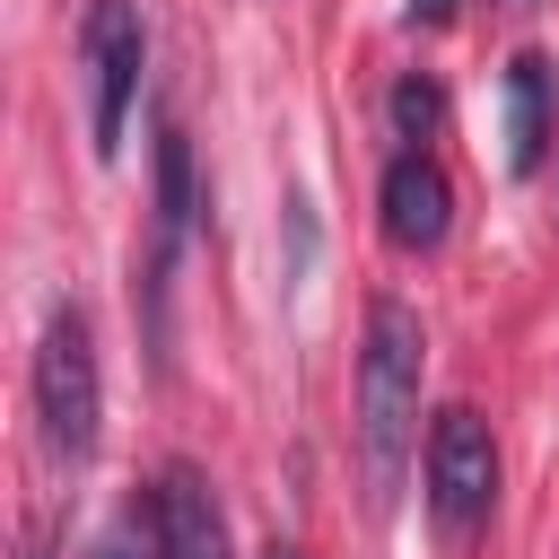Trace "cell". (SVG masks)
<instances>
[{"mask_svg": "<svg viewBox=\"0 0 559 559\" xmlns=\"http://www.w3.org/2000/svg\"><path fill=\"white\" fill-rule=\"evenodd\" d=\"M419 367H428L419 314L402 297H376L367 306V349H358V463H367V507L376 515H393V498L411 480V454H419Z\"/></svg>", "mask_w": 559, "mask_h": 559, "instance_id": "1", "label": "cell"}, {"mask_svg": "<svg viewBox=\"0 0 559 559\" xmlns=\"http://www.w3.org/2000/svg\"><path fill=\"white\" fill-rule=\"evenodd\" d=\"M35 419H44V445L52 463H87L96 454V428H105V384H96V341H87V314L79 306H52L44 341H35Z\"/></svg>", "mask_w": 559, "mask_h": 559, "instance_id": "2", "label": "cell"}, {"mask_svg": "<svg viewBox=\"0 0 559 559\" xmlns=\"http://www.w3.org/2000/svg\"><path fill=\"white\" fill-rule=\"evenodd\" d=\"M79 52H87V148L114 157L122 148V122H131V96H140V70H148L140 9L131 0H87Z\"/></svg>", "mask_w": 559, "mask_h": 559, "instance_id": "3", "label": "cell"}, {"mask_svg": "<svg viewBox=\"0 0 559 559\" xmlns=\"http://www.w3.org/2000/svg\"><path fill=\"white\" fill-rule=\"evenodd\" d=\"M489 507H498V437L480 411L454 402L428 419V515L445 533H472Z\"/></svg>", "mask_w": 559, "mask_h": 559, "instance_id": "4", "label": "cell"}, {"mask_svg": "<svg viewBox=\"0 0 559 559\" xmlns=\"http://www.w3.org/2000/svg\"><path fill=\"white\" fill-rule=\"evenodd\" d=\"M148 533H157V559H236L227 507H218V489H210L192 463H166V472H157V489H148Z\"/></svg>", "mask_w": 559, "mask_h": 559, "instance_id": "5", "label": "cell"}, {"mask_svg": "<svg viewBox=\"0 0 559 559\" xmlns=\"http://www.w3.org/2000/svg\"><path fill=\"white\" fill-rule=\"evenodd\" d=\"M376 210H384V236L402 253H437L445 227H454V183H445V166L428 148H402L384 166V183H376Z\"/></svg>", "mask_w": 559, "mask_h": 559, "instance_id": "6", "label": "cell"}, {"mask_svg": "<svg viewBox=\"0 0 559 559\" xmlns=\"http://www.w3.org/2000/svg\"><path fill=\"white\" fill-rule=\"evenodd\" d=\"M550 148V61L542 52H515L507 61V166L533 175Z\"/></svg>", "mask_w": 559, "mask_h": 559, "instance_id": "7", "label": "cell"}, {"mask_svg": "<svg viewBox=\"0 0 559 559\" xmlns=\"http://www.w3.org/2000/svg\"><path fill=\"white\" fill-rule=\"evenodd\" d=\"M192 210H201V201H192V140L166 122V131H157V253H148V280H166V262H175Z\"/></svg>", "mask_w": 559, "mask_h": 559, "instance_id": "8", "label": "cell"}, {"mask_svg": "<svg viewBox=\"0 0 559 559\" xmlns=\"http://www.w3.org/2000/svg\"><path fill=\"white\" fill-rule=\"evenodd\" d=\"M437 114H445V105H437V87H428V79H402V87H393V131H402L411 148H428Z\"/></svg>", "mask_w": 559, "mask_h": 559, "instance_id": "9", "label": "cell"}, {"mask_svg": "<svg viewBox=\"0 0 559 559\" xmlns=\"http://www.w3.org/2000/svg\"><path fill=\"white\" fill-rule=\"evenodd\" d=\"M411 17H454V0H411Z\"/></svg>", "mask_w": 559, "mask_h": 559, "instance_id": "10", "label": "cell"}, {"mask_svg": "<svg viewBox=\"0 0 559 559\" xmlns=\"http://www.w3.org/2000/svg\"><path fill=\"white\" fill-rule=\"evenodd\" d=\"M96 559H131V550H122V542H105V550H96Z\"/></svg>", "mask_w": 559, "mask_h": 559, "instance_id": "11", "label": "cell"}, {"mask_svg": "<svg viewBox=\"0 0 559 559\" xmlns=\"http://www.w3.org/2000/svg\"><path fill=\"white\" fill-rule=\"evenodd\" d=\"M262 559H297V550H262Z\"/></svg>", "mask_w": 559, "mask_h": 559, "instance_id": "12", "label": "cell"}]
</instances>
